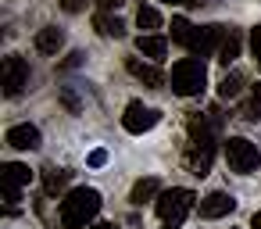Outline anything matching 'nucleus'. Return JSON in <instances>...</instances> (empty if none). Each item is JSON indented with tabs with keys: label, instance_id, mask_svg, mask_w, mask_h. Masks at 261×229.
Instances as JSON below:
<instances>
[{
	"label": "nucleus",
	"instance_id": "18",
	"mask_svg": "<svg viewBox=\"0 0 261 229\" xmlns=\"http://www.w3.org/2000/svg\"><path fill=\"white\" fill-rule=\"evenodd\" d=\"M65 183H68V172H65V168H47V175H43V190H47V193L65 190Z\"/></svg>",
	"mask_w": 261,
	"mask_h": 229
},
{
	"label": "nucleus",
	"instance_id": "5",
	"mask_svg": "<svg viewBox=\"0 0 261 229\" xmlns=\"http://www.w3.org/2000/svg\"><path fill=\"white\" fill-rule=\"evenodd\" d=\"M225 161H229L232 172L250 175V172L261 165V154H257V147H254L247 136H229V140H225Z\"/></svg>",
	"mask_w": 261,
	"mask_h": 229
},
{
	"label": "nucleus",
	"instance_id": "23",
	"mask_svg": "<svg viewBox=\"0 0 261 229\" xmlns=\"http://www.w3.org/2000/svg\"><path fill=\"white\" fill-rule=\"evenodd\" d=\"M61 104H65V108H68V111H72V115H75V111H79V97H75V93H72V90H61Z\"/></svg>",
	"mask_w": 261,
	"mask_h": 229
},
{
	"label": "nucleus",
	"instance_id": "25",
	"mask_svg": "<svg viewBox=\"0 0 261 229\" xmlns=\"http://www.w3.org/2000/svg\"><path fill=\"white\" fill-rule=\"evenodd\" d=\"M250 47H254V58H257V65H261V26L250 33Z\"/></svg>",
	"mask_w": 261,
	"mask_h": 229
},
{
	"label": "nucleus",
	"instance_id": "2",
	"mask_svg": "<svg viewBox=\"0 0 261 229\" xmlns=\"http://www.w3.org/2000/svg\"><path fill=\"white\" fill-rule=\"evenodd\" d=\"M97 211H100V193L79 186L61 200V225L65 229H86L97 218Z\"/></svg>",
	"mask_w": 261,
	"mask_h": 229
},
{
	"label": "nucleus",
	"instance_id": "1",
	"mask_svg": "<svg viewBox=\"0 0 261 229\" xmlns=\"http://www.w3.org/2000/svg\"><path fill=\"white\" fill-rule=\"evenodd\" d=\"M215 158V118H190V150L186 165L193 175H207Z\"/></svg>",
	"mask_w": 261,
	"mask_h": 229
},
{
	"label": "nucleus",
	"instance_id": "4",
	"mask_svg": "<svg viewBox=\"0 0 261 229\" xmlns=\"http://www.w3.org/2000/svg\"><path fill=\"white\" fill-rule=\"evenodd\" d=\"M193 200H197V197H193V190H186V186L165 190V193L158 197V218L165 222V229H179V225L186 222Z\"/></svg>",
	"mask_w": 261,
	"mask_h": 229
},
{
	"label": "nucleus",
	"instance_id": "7",
	"mask_svg": "<svg viewBox=\"0 0 261 229\" xmlns=\"http://www.w3.org/2000/svg\"><path fill=\"white\" fill-rule=\"evenodd\" d=\"M33 183V168L29 165H18V161H8L4 168H0V190H4V200L15 208L18 200V190Z\"/></svg>",
	"mask_w": 261,
	"mask_h": 229
},
{
	"label": "nucleus",
	"instance_id": "30",
	"mask_svg": "<svg viewBox=\"0 0 261 229\" xmlns=\"http://www.w3.org/2000/svg\"><path fill=\"white\" fill-rule=\"evenodd\" d=\"M165 4H200V0H165Z\"/></svg>",
	"mask_w": 261,
	"mask_h": 229
},
{
	"label": "nucleus",
	"instance_id": "12",
	"mask_svg": "<svg viewBox=\"0 0 261 229\" xmlns=\"http://www.w3.org/2000/svg\"><path fill=\"white\" fill-rule=\"evenodd\" d=\"M236 208V200L229 197V193H222V190H215V193H207L204 200H200V215L204 218H222V215H229Z\"/></svg>",
	"mask_w": 261,
	"mask_h": 229
},
{
	"label": "nucleus",
	"instance_id": "6",
	"mask_svg": "<svg viewBox=\"0 0 261 229\" xmlns=\"http://www.w3.org/2000/svg\"><path fill=\"white\" fill-rule=\"evenodd\" d=\"M158 122H161V111H158V108H143V100H129V104H125V115H122L125 133L140 136V133L154 129Z\"/></svg>",
	"mask_w": 261,
	"mask_h": 229
},
{
	"label": "nucleus",
	"instance_id": "29",
	"mask_svg": "<svg viewBox=\"0 0 261 229\" xmlns=\"http://www.w3.org/2000/svg\"><path fill=\"white\" fill-rule=\"evenodd\" d=\"M250 229H261V211H254V218H250Z\"/></svg>",
	"mask_w": 261,
	"mask_h": 229
},
{
	"label": "nucleus",
	"instance_id": "26",
	"mask_svg": "<svg viewBox=\"0 0 261 229\" xmlns=\"http://www.w3.org/2000/svg\"><path fill=\"white\" fill-rule=\"evenodd\" d=\"M79 65H83V54H79V50H72V54L61 61V68H79Z\"/></svg>",
	"mask_w": 261,
	"mask_h": 229
},
{
	"label": "nucleus",
	"instance_id": "28",
	"mask_svg": "<svg viewBox=\"0 0 261 229\" xmlns=\"http://www.w3.org/2000/svg\"><path fill=\"white\" fill-rule=\"evenodd\" d=\"M122 4H125V0H100V11H108V15H111V11H118Z\"/></svg>",
	"mask_w": 261,
	"mask_h": 229
},
{
	"label": "nucleus",
	"instance_id": "27",
	"mask_svg": "<svg viewBox=\"0 0 261 229\" xmlns=\"http://www.w3.org/2000/svg\"><path fill=\"white\" fill-rule=\"evenodd\" d=\"M104 161H108V150H93V154H90V165H93V168H100Z\"/></svg>",
	"mask_w": 261,
	"mask_h": 229
},
{
	"label": "nucleus",
	"instance_id": "32",
	"mask_svg": "<svg viewBox=\"0 0 261 229\" xmlns=\"http://www.w3.org/2000/svg\"><path fill=\"white\" fill-rule=\"evenodd\" d=\"M257 68H261V65H257Z\"/></svg>",
	"mask_w": 261,
	"mask_h": 229
},
{
	"label": "nucleus",
	"instance_id": "13",
	"mask_svg": "<svg viewBox=\"0 0 261 229\" xmlns=\"http://www.w3.org/2000/svg\"><path fill=\"white\" fill-rule=\"evenodd\" d=\"M61 43H65V33H61L58 26H47V29L36 33V50H40V54H58Z\"/></svg>",
	"mask_w": 261,
	"mask_h": 229
},
{
	"label": "nucleus",
	"instance_id": "24",
	"mask_svg": "<svg viewBox=\"0 0 261 229\" xmlns=\"http://www.w3.org/2000/svg\"><path fill=\"white\" fill-rule=\"evenodd\" d=\"M86 4H90V0H61V8H65L68 15H75V11H83Z\"/></svg>",
	"mask_w": 261,
	"mask_h": 229
},
{
	"label": "nucleus",
	"instance_id": "14",
	"mask_svg": "<svg viewBox=\"0 0 261 229\" xmlns=\"http://www.w3.org/2000/svg\"><path fill=\"white\" fill-rule=\"evenodd\" d=\"M136 50H140L143 58H150V61H161V58L168 54V40H165V36H150V33H147V36H140V40H136Z\"/></svg>",
	"mask_w": 261,
	"mask_h": 229
},
{
	"label": "nucleus",
	"instance_id": "3",
	"mask_svg": "<svg viewBox=\"0 0 261 229\" xmlns=\"http://www.w3.org/2000/svg\"><path fill=\"white\" fill-rule=\"evenodd\" d=\"M207 86V68L200 58H182L175 68H172V90L179 97H200Z\"/></svg>",
	"mask_w": 261,
	"mask_h": 229
},
{
	"label": "nucleus",
	"instance_id": "31",
	"mask_svg": "<svg viewBox=\"0 0 261 229\" xmlns=\"http://www.w3.org/2000/svg\"><path fill=\"white\" fill-rule=\"evenodd\" d=\"M93 229H118V225H111V222H100V225H93Z\"/></svg>",
	"mask_w": 261,
	"mask_h": 229
},
{
	"label": "nucleus",
	"instance_id": "8",
	"mask_svg": "<svg viewBox=\"0 0 261 229\" xmlns=\"http://www.w3.org/2000/svg\"><path fill=\"white\" fill-rule=\"evenodd\" d=\"M229 33H232V29H225V26H204V29H197V36H193V43H190V54H193V58L218 54Z\"/></svg>",
	"mask_w": 261,
	"mask_h": 229
},
{
	"label": "nucleus",
	"instance_id": "20",
	"mask_svg": "<svg viewBox=\"0 0 261 229\" xmlns=\"http://www.w3.org/2000/svg\"><path fill=\"white\" fill-rule=\"evenodd\" d=\"M136 26H140V29H158V26H161V15H158L154 8L143 4V8L136 11Z\"/></svg>",
	"mask_w": 261,
	"mask_h": 229
},
{
	"label": "nucleus",
	"instance_id": "16",
	"mask_svg": "<svg viewBox=\"0 0 261 229\" xmlns=\"http://www.w3.org/2000/svg\"><path fill=\"white\" fill-rule=\"evenodd\" d=\"M193 36H197V29H193L186 18H172V40H175V43L190 47V43H193Z\"/></svg>",
	"mask_w": 261,
	"mask_h": 229
},
{
	"label": "nucleus",
	"instance_id": "22",
	"mask_svg": "<svg viewBox=\"0 0 261 229\" xmlns=\"http://www.w3.org/2000/svg\"><path fill=\"white\" fill-rule=\"evenodd\" d=\"M257 115H261V83L254 86V97H250V100H247V108H243V118H250V122H254Z\"/></svg>",
	"mask_w": 261,
	"mask_h": 229
},
{
	"label": "nucleus",
	"instance_id": "21",
	"mask_svg": "<svg viewBox=\"0 0 261 229\" xmlns=\"http://www.w3.org/2000/svg\"><path fill=\"white\" fill-rule=\"evenodd\" d=\"M240 86H243L240 75H225V79L218 83V97H222V100H232V97L240 93Z\"/></svg>",
	"mask_w": 261,
	"mask_h": 229
},
{
	"label": "nucleus",
	"instance_id": "9",
	"mask_svg": "<svg viewBox=\"0 0 261 229\" xmlns=\"http://www.w3.org/2000/svg\"><path fill=\"white\" fill-rule=\"evenodd\" d=\"M4 97H18L22 90H25V83H29V65L18 58V54H11V58H4Z\"/></svg>",
	"mask_w": 261,
	"mask_h": 229
},
{
	"label": "nucleus",
	"instance_id": "11",
	"mask_svg": "<svg viewBox=\"0 0 261 229\" xmlns=\"http://www.w3.org/2000/svg\"><path fill=\"white\" fill-rule=\"evenodd\" d=\"M125 68H129V75H136L143 86H150V90H158L161 83H165V72L158 68V65H147V61H140V58H129L125 61Z\"/></svg>",
	"mask_w": 261,
	"mask_h": 229
},
{
	"label": "nucleus",
	"instance_id": "19",
	"mask_svg": "<svg viewBox=\"0 0 261 229\" xmlns=\"http://www.w3.org/2000/svg\"><path fill=\"white\" fill-rule=\"evenodd\" d=\"M154 193H158V179H140V183L133 186V197H129V200H133V204H143V200H150Z\"/></svg>",
	"mask_w": 261,
	"mask_h": 229
},
{
	"label": "nucleus",
	"instance_id": "15",
	"mask_svg": "<svg viewBox=\"0 0 261 229\" xmlns=\"http://www.w3.org/2000/svg\"><path fill=\"white\" fill-rule=\"evenodd\" d=\"M93 26H97V33H100V36H115V40H118V36L125 33L122 18H118V15H108V11H97Z\"/></svg>",
	"mask_w": 261,
	"mask_h": 229
},
{
	"label": "nucleus",
	"instance_id": "10",
	"mask_svg": "<svg viewBox=\"0 0 261 229\" xmlns=\"http://www.w3.org/2000/svg\"><path fill=\"white\" fill-rule=\"evenodd\" d=\"M8 147H15V150H36V147H40V129L29 125V122L11 125V129H8Z\"/></svg>",
	"mask_w": 261,
	"mask_h": 229
},
{
	"label": "nucleus",
	"instance_id": "17",
	"mask_svg": "<svg viewBox=\"0 0 261 229\" xmlns=\"http://www.w3.org/2000/svg\"><path fill=\"white\" fill-rule=\"evenodd\" d=\"M236 58H240V33L232 29V33L225 36L222 50H218V61H222V65H229V61H236Z\"/></svg>",
	"mask_w": 261,
	"mask_h": 229
}]
</instances>
